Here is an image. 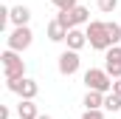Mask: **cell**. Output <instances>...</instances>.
Segmentation results:
<instances>
[{"instance_id":"1","label":"cell","mask_w":121,"mask_h":119,"mask_svg":"<svg viewBox=\"0 0 121 119\" xmlns=\"http://www.w3.org/2000/svg\"><path fill=\"white\" fill-rule=\"evenodd\" d=\"M0 65H3V79H20L26 77V60L20 57V51L6 48L0 54Z\"/></svg>"},{"instance_id":"2","label":"cell","mask_w":121,"mask_h":119,"mask_svg":"<svg viewBox=\"0 0 121 119\" xmlns=\"http://www.w3.org/2000/svg\"><path fill=\"white\" fill-rule=\"evenodd\" d=\"M85 31H87V45L96 48V51H107V48L113 45L110 31H107V23H101V20H90Z\"/></svg>"},{"instance_id":"3","label":"cell","mask_w":121,"mask_h":119,"mask_svg":"<svg viewBox=\"0 0 121 119\" xmlns=\"http://www.w3.org/2000/svg\"><path fill=\"white\" fill-rule=\"evenodd\" d=\"M85 85L90 91L110 94V91H113V77L107 74V68H87V71H85Z\"/></svg>"},{"instance_id":"4","label":"cell","mask_w":121,"mask_h":119,"mask_svg":"<svg viewBox=\"0 0 121 119\" xmlns=\"http://www.w3.org/2000/svg\"><path fill=\"white\" fill-rule=\"evenodd\" d=\"M56 20H59L62 26H68V29H76V26H87L90 23V11L85 9V6H73V9H59V14H56Z\"/></svg>"},{"instance_id":"5","label":"cell","mask_w":121,"mask_h":119,"mask_svg":"<svg viewBox=\"0 0 121 119\" xmlns=\"http://www.w3.org/2000/svg\"><path fill=\"white\" fill-rule=\"evenodd\" d=\"M6 43H9V48H14V51H28L31 43H34V31L28 29V26H14L11 29V34L6 37Z\"/></svg>"},{"instance_id":"6","label":"cell","mask_w":121,"mask_h":119,"mask_svg":"<svg viewBox=\"0 0 121 119\" xmlns=\"http://www.w3.org/2000/svg\"><path fill=\"white\" fill-rule=\"evenodd\" d=\"M6 88H9V91H14L20 99H37V94H39V85H37V79H31V77L6 79Z\"/></svg>"},{"instance_id":"7","label":"cell","mask_w":121,"mask_h":119,"mask_svg":"<svg viewBox=\"0 0 121 119\" xmlns=\"http://www.w3.org/2000/svg\"><path fill=\"white\" fill-rule=\"evenodd\" d=\"M79 65H82V60H79V51H73V48H65L56 60V68H59L62 77H73L79 71Z\"/></svg>"},{"instance_id":"8","label":"cell","mask_w":121,"mask_h":119,"mask_svg":"<svg viewBox=\"0 0 121 119\" xmlns=\"http://www.w3.org/2000/svg\"><path fill=\"white\" fill-rule=\"evenodd\" d=\"M65 43H68V48H73V51H82V48L87 45V31H82L79 26H76V29H70V31H68Z\"/></svg>"},{"instance_id":"9","label":"cell","mask_w":121,"mask_h":119,"mask_svg":"<svg viewBox=\"0 0 121 119\" xmlns=\"http://www.w3.org/2000/svg\"><path fill=\"white\" fill-rule=\"evenodd\" d=\"M68 31H70V29H68V26H62L59 20L54 17V20L48 23V29H45V34H48V40H51V43H65Z\"/></svg>"},{"instance_id":"10","label":"cell","mask_w":121,"mask_h":119,"mask_svg":"<svg viewBox=\"0 0 121 119\" xmlns=\"http://www.w3.org/2000/svg\"><path fill=\"white\" fill-rule=\"evenodd\" d=\"M17 116H20V119H37V116H39L37 102H34V99H20V105H17Z\"/></svg>"},{"instance_id":"11","label":"cell","mask_w":121,"mask_h":119,"mask_svg":"<svg viewBox=\"0 0 121 119\" xmlns=\"http://www.w3.org/2000/svg\"><path fill=\"white\" fill-rule=\"evenodd\" d=\"M31 9L28 6H11V26H28Z\"/></svg>"},{"instance_id":"12","label":"cell","mask_w":121,"mask_h":119,"mask_svg":"<svg viewBox=\"0 0 121 119\" xmlns=\"http://www.w3.org/2000/svg\"><path fill=\"white\" fill-rule=\"evenodd\" d=\"M82 105H85L87 111H96V108H104V94H101V91H90V88H87V94H85V99H82Z\"/></svg>"},{"instance_id":"13","label":"cell","mask_w":121,"mask_h":119,"mask_svg":"<svg viewBox=\"0 0 121 119\" xmlns=\"http://www.w3.org/2000/svg\"><path fill=\"white\" fill-rule=\"evenodd\" d=\"M104 68H107V74L113 79H118L121 77V57H104Z\"/></svg>"},{"instance_id":"14","label":"cell","mask_w":121,"mask_h":119,"mask_svg":"<svg viewBox=\"0 0 121 119\" xmlns=\"http://www.w3.org/2000/svg\"><path fill=\"white\" fill-rule=\"evenodd\" d=\"M104 111H110V114H116V111H121V96L116 94V91L104 94Z\"/></svg>"},{"instance_id":"15","label":"cell","mask_w":121,"mask_h":119,"mask_svg":"<svg viewBox=\"0 0 121 119\" xmlns=\"http://www.w3.org/2000/svg\"><path fill=\"white\" fill-rule=\"evenodd\" d=\"M107 31H110V40H113V45H118L121 43V23H107Z\"/></svg>"},{"instance_id":"16","label":"cell","mask_w":121,"mask_h":119,"mask_svg":"<svg viewBox=\"0 0 121 119\" xmlns=\"http://www.w3.org/2000/svg\"><path fill=\"white\" fill-rule=\"evenodd\" d=\"M96 6H99V11H104V14H113V11L118 9V0H96Z\"/></svg>"},{"instance_id":"17","label":"cell","mask_w":121,"mask_h":119,"mask_svg":"<svg viewBox=\"0 0 121 119\" xmlns=\"http://www.w3.org/2000/svg\"><path fill=\"white\" fill-rule=\"evenodd\" d=\"M79 119H104V108H96V111H87V108H85V114Z\"/></svg>"},{"instance_id":"18","label":"cell","mask_w":121,"mask_h":119,"mask_svg":"<svg viewBox=\"0 0 121 119\" xmlns=\"http://www.w3.org/2000/svg\"><path fill=\"white\" fill-rule=\"evenodd\" d=\"M51 3H54L56 9H73V6H76V0H51Z\"/></svg>"},{"instance_id":"19","label":"cell","mask_w":121,"mask_h":119,"mask_svg":"<svg viewBox=\"0 0 121 119\" xmlns=\"http://www.w3.org/2000/svg\"><path fill=\"white\" fill-rule=\"evenodd\" d=\"M0 119H11V111H9V108H6V105H3V108H0Z\"/></svg>"},{"instance_id":"20","label":"cell","mask_w":121,"mask_h":119,"mask_svg":"<svg viewBox=\"0 0 121 119\" xmlns=\"http://www.w3.org/2000/svg\"><path fill=\"white\" fill-rule=\"evenodd\" d=\"M113 91H116V94L121 96V77H118V79H113Z\"/></svg>"},{"instance_id":"21","label":"cell","mask_w":121,"mask_h":119,"mask_svg":"<svg viewBox=\"0 0 121 119\" xmlns=\"http://www.w3.org/2000/svg\"><path fill=\"white\" fill-rule=\"evenodd\" d=\"M37 119H54V116H48V114H39V116H37Z\"/></svg>"}]
</instances>
